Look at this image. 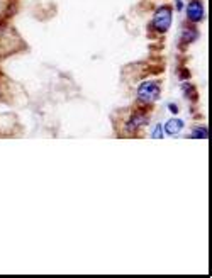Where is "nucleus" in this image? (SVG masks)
I'll list each match as a JSON object with an SVG mask.
<instances>
[{"label": "nucleus", "mask_w": 212, "mask_h": 278, "mask_svg": "<svg viewBox=\"0 0 212 278\" xmlns=\"http://www.w3.org/2000/svg\"><path fill=\"white\" fill-rule=\"evenodd\" d=\"M172 20H173L172 5H160V7L155 10V14H153L150 28L155 34L163 36L168 33L170 28H172Z\"/></svg>", "instance_id": "obj_4"}, {"label": "nucleus", "mask_w": 212, "mask_h": 278, "mask_svg": "<svg viewBox=\"0 0 212 278\" xmlns=\"http://www.w3.org/2000/svg\"><path fill=\"white\" fill-rule=\"evenodd\" d=\"M151 114H153V107L134 102L126 110L124 117H112V121H115V127H117V134L121 137L139 136L141 129H145L150 124Z\"/></svg>", "instance_id": "obj_1"}, {"label": "nucleus", "mask_w": 212, "mask_h": 278, "mask_svg": "<svg viewBox=\"0 0 212 278\" xmlns=\"http://www.w3.org/2000/svg\"><path fill=\"white\" fill-rule=\"evenodd\" d=\"M183 121L180 119V117H172V119H168V122L165 126H163V134L165 136H177L180 131L183 129Z\"/></svg>", "instance_id": "obj_7"}, {"label": "nucleus", "mask_w": 212, "mask_h": 278, "mask_svg": "<svg viewBox=\"0 0 212 278\" xmlns=\"http://www.w3.org/2000/svg\"><path fill=\"white\" fill-rule=\"evenodd\" d=\"M161 97V83L155 80H148L137 85L136 88V102L141 105L155 107V104Z\"/></svg>", "instance_id": "obj_3"}, {"label": "nucleus", "mask_w": 212, "mask_h": 278, "mask_svg": "<svg viewBox=\"0 0 212 278\" xmlns=\"http://www.w3.org/2000/svg\"><path fill=\"white\" fill-rule=\"evenodd\" d=\"M183 9V2H180V0H177V10H182Z\"/></svg>", "instance_id": "obj_13"}, {"label": "nucleus", "mask_w": 212, "mask_h": 278, "mask_svg": "<svg viewBox=\"0 0 212 278\" xmlns=\"http://www.w3.org/2000/svg\"><path fill=\"white\" fill-rule=\"evenodd\" d=\"M199 39V29L195 28V24L187 22L182 29V39H180V46H189Z\"/></svg>", "instance_id": "obj_6"}, {"label": "nucleus", "mask_w": 212, "mask_h": 278, "mask_svg": "<svg viewBox=\"0 0 212 278\" xmlns=\"http://www.w3.org/2000/svg\"><path fill=\"white\" fill-rule=\"evenodd\" d=\"M163 126L161 124H156L155 126V129H153V132H151V137H155V139H160V137H163L165 134H163Z\"/></svg>", "instance_id": "obj_10"}, {"label": "nucleus", "mask_w": 212, "mask_h": 278, "mask_svg": "<svg viewBox=\"0 0 212 278\" xmlns=\"http://www.w3.org/2000/svg\"><path fill=\"white\" fill-rule=\"evenodd\" d=\"M192 139H209V127L207 126H197L194 127L192 132L189 134Z\"/></svg>", "instance_id": "obj_8"}, {"label": "nucleus", "mask_w": 212, "mask_h": 278, "mask_svg": "<svg viewBox=\"0 0 212 278\" xmlns=\"http://www.w3.org/2000/svg\"><path fill=\"white\" fill-rule=\"evenodd\" d=\"M182 90H183V95L189 100H192V102H195V100H197V88H195V85H192V83H183L182 85Z\"/></svg>", "instance_id": "obj_9"}, {"label": "nucleus", "mask_w": 212, "mask_h": 278, "mask_svg": "<svg viewBox=\"0 0 212 278\" xmlns=\"http://www.w3.org/2000/svg\"><path fill=\"white\" fill-rule=\"evenodd\" d=\"M2 80H4V75L0 73V99L4 97V82H2Z\"/></svg>", "instance_id": "obj_12"}, {"label": "nucleus", "mask_w": 212, "mask_h": 278, "mask_svg": "<svg viewBox=\"0 0 212 278\" xmlns=\"http://www.w3.org/2000/svg\"><path fill=\"white\" fill-rule=\"evenodd\" d=\"M185 14H187V22H190V24L202 22L205 17L204 2L202 0H190L187 4V9H185Z\"/></svg>", "instance_id": "obj_5"}, {"label": "nucleus", "mask_w": 212, "mask_h": 278, "mask_svg": "<svg viewBox=\"0 0 212 278\" xmlns=\"http://www.w3.org/2000/svg\"><path fill=\"white\" fill-rule=\"evenodd\" d=\"M168 109H170V112H172V114H175V115L178 114V107H177V105H173V104H168Z\"/></svg>", "instance_id": "obj_11"}, {"label": "nucleus", "mask_w": 212, "mask_h": 278, "mask_svg": "<svg viewBox=\"0 0 212 278\" xmlns=\"http://www.w3.org/2000/svg\"><path fill=\"white\" fill-rule=\"evenodd\" d=\"M19 44L20 36L15 33L12 26L5 20V17H0V61L17 53Z\"/></svg>", "instance_id": "obj_2"}]
</instances>
